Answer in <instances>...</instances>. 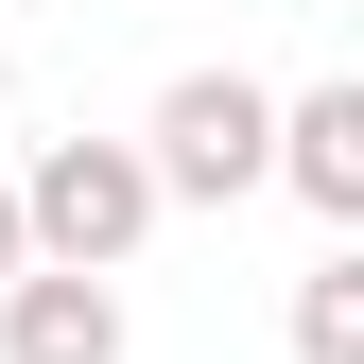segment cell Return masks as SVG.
I'll return each instance as SVG.
<instances>
[{
    "label": "cell",
    "mask_w": 364,
    "mask_h": 364,
    "mask_svg": "<svg viewBox=\"0 0 364 364\" xmlns=\"http://www.w3.org/2000/svg\"><path fill=\"white\" fill-rule=\"evenodd\" d=\"M295 364H364V243H330L295 278Z\"/></svg>",
    "instance_id": "5"
},
{
    "label": "cell",
    "mask_w": 364,
    "mask_h": 364,
    "mask_svg": "<svg viewBox=\"0 0 364 364\" xmlns=\"http://www.w3.org/2000/svg\"><path fill=\"white\" fill-rule=\"evenodd\" d=\"M0 87H18V35H0Z\"/></svg>",
    "instance_id": "7"
},
{
    "label": "cell",
    "mask_w": 364,
    "mask_h": 364,
    "mask_svg": "<svg viewBox=\"0 0 364 364\" xmlns=\"http://www.w3.org/2000/svg\"><path fill=\"white\" fill-rule=\"evenodd\" d=\"M35 278V225H18V173H0V295Z\"/></svg>",
    "instance_id": "6"
},
{
    "label": "cell",
    "mask_w": 364,
    "mask_h": 364,
    "mask_svg": "<svg viewBox=\"0 0 364 364\" xmlns=\"http://www.w3.org/2000/svg\"><path fill=\"white\" fill-rule=\"evenodd\" d=\"M278 191L330 225V243H364V70H330V87L278 105Z\"/></svg>",
    "instance_id": "3"
},
{
    "label": "cell",
    "mask_w": 364,
    "mask_h": 364,
    "mask_svg": "<svg viewBox=\"0 0 364 364\" xmlns=\"http://www.w3.org/2000/svg\"><path fill=\"white\" fill-rule=\"evenodd\" d=\"M0 364H122V278H53L35 260L0 295Z\"/></svg>",
    "instance_id": "4"
},
{
    "label": "cell",
    "mask_w": 364,
    "mask_h": 364,
    "mask_svg": "<svg viewBox=\"0 0 364 364\" xmlns=\"http://www.w3.org/2000/svg\"><path fill=\"white\" fill-rule=\"evenodd\" d=\"M139 156H156V208H243V191H278V87L173 70L156 122H139Z\"/></svg>",
    "instance_id": "1"
},
{
    "label": "cell",
    "mask_w": 364,
    "mask_h": 364,
    "mask_svg": "<svg viewBox=\"0 0 364 364\" xmlns=\"http://www.w3.org/2000/svg\"><path fill=\"white\" fill-rule=\"evenodd\" d=\"M18 225H35L53 278H122V260L156 243V156L139 139H53V156L18 173Z\"/></svg>",
    "instance_id": "2"
}]
</instances>
